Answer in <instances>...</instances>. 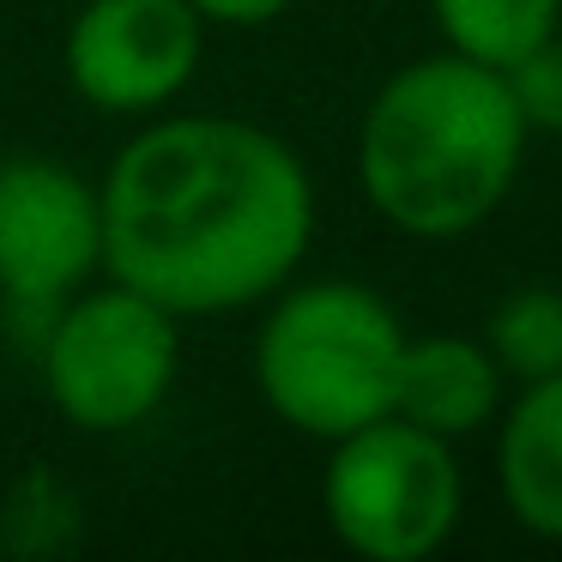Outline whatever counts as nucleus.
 I'll return each mask as SVG.
<instances>
[{
    "label": "nucleus",
    "mask_w": 562,
    "mask_h": 562,
    "mask_svg": "<svg viewBox=\"0 0 562 562\" xmlns=\"http://www.w3.org/2000/svg\"><path fill=\"white\" fill-rule=\"evenodd\" d=\"M98 200L103 272L176 321L267 303L315 243L308 164L243 115H176L134 134Z\"/></svg>",
    "instance_id": "obj_1"
},
{
    "label": "nucleus",
    "mask_w": 562,
    "mask_h": 562,
    "mask_svg": "<svg viewBox=\"0 0 562 562\" xmlns=\"http://www.w3.org/2000/svg\"><path fill=\"white\" fill-rule=\"evenodd\" d=\"M514 91L496 67L441 49L381 79L357 127V188L381 224L417 243H460L508 206L526 170Z\"/></svg>",
    "instance_id": "obj_2"
},
{
    "label": "nucleus",
    "mask_w": 562,
    "mask_h": 562,
    "mask_svg": "<svg viewBox=\"0 0 562 562\" xmlns=\"http://www.w3.org/2000/svg\"><path fill=\"white\" fill-rule=\"evenodd\" d=\"M405 327L393 303L351 279H308L272 291L255 339V387L284 429L339 441L393 412Z\"/></svg>",
    "instance_id": "obj_3"
},
{
    "label": "nucleus",
    "mask_w": 562,
    "mask_h": 562,
    "mask_svg": "<svg viewBox=\"0 0 562 562\" xmlns=\"http://www.w3.org/2000/svg\"><path fill=\"white\" fill-rule=\"evenodd\" d=\"M327 448L321 514L351 557L424 562L453 538L465 514V472L453 460V441L387 412Z\"/></svg>",
    "instance_id": "obj_4"
},
{
    "label": "nucleus",
    "mask_w": 562,
    "mask_h": 562,
    "mask_svg": "<svg viewBox=\"0 0 562 562\" xmlns=\"http://www.w3.org/2000/svg\"><path fill=\"white\" fill-rule=\"evenodd\" d=\"M182 363V333L176 315L134 284H103V291L67 296L43 321L37 375L49 405L86 436H122L146 424L176 387Z\"/></svg>",
    "instance_id": "obj_5"
},
{
    "label": "nucleus",
    "mask_w": 562,
    "mask_h": 562,
    "mask_svg": "<svg viewBox=\"0 0 562 562\" xmlns=\"http://www.w3.org/2000/svg\"><path fill=\"white\" fill-rule=\"evenodd\" d=\"M103 272V200L55 158H0V303L49 321Z\"/></svg>",
    "instance_id": "obj_6"
},
{
    "label": "nucleus",
    "mask_w": 562,
    "mask_h": 562,
    "mask_svg": "<svg viewBox=\"0 0 562 562\" xmlns=\"http://www.w3.org/2000/svg\"><path fill=\"white\" fill-rule=\"evenodd\" d=\"M206 55L194 0H86L67 25V86L103 115H151L176 103Z\"/></svg>",
    "instance_id": "obj_7"
},
{
    "label": "nucleus",
    "mask_w": 562,
    "mask_h": 562,
    "mask_svg": "<svg viewBox=\"0 0 562 562\" xmlns=\"http://www.w3.org/2000/svg\"><path fill=\"white\" fill-rule=\"evenodd\" d=\"M502 369L484 339L465 333H405L400 375H393V417L429 429L441 441H465L502 412Z\"/></svg>",
    "instance_id": "obj_8"
},
{
    "label": "nucleus",
    "mask_w": 562,
    "mask_h": 562,
    "mask_svg": "<svg viewBox=\"0 0 562 562\" xmlns=\"http://www.w3.org/2000/svg\"><path fill=\"white\" fill-rule=\"evenodd\" d=\"M496 424V490L514 526L562 544V375L526 381Z\"/></svg>",
    "instance_id": "obj_9"
},
{
    "label": "nucleus",
    "mask_w": 562,
    "mask_h": 562,
    "mask_svg": "<svg viewBox=\"0 0 562 562\" xmlns=\"http://www.w3.org/2000/svg\"><path fill=\"white\" fill-rule=\"evenodd\" d=\"M441 49L484 67H514L526 49L562 31V0H429Z\"/></svg>",
    "instance_id": "obj_10"
},
{
    "label": "nucleus",
    "mask_w": 562,
    "mask_h": 562,
    "mask_svg": "<svg viewBox=\"0 0 562 562\" xmlns=\"http://www.w3.org/2000/svg\"><path fill=\"white\" fill-rule=\"evenodd\" d=\"M484 345L508 381L562 375V291L557 284H520L484 315Z\"/></svg>",
    "instance_id": "obj_11"
},
{
    "label": "nucleus",
    "mask_w": 562,
    "mask_h": 562,
    "mask_svg": "<svg viewBox=\"0 0 562 562\" xmlns=\"http://www.w3.org/2000/svg\"><path fill=\"white\" fill-rule=\"evenodd\" d=\"M514 91V110H520L526 134H550L562 139V31H550L538 49H526L514 67H502Z\"/></svg>",
    "instance_id": "obj_12"
},
{
    "label": "nucleus",
    "mask_w": 562,
    "mask_h": 562,
    "mask_svg": "<svg viewBox=\"0 0 562 562\" xmlns=\"http://www.w3.org/2000/svg\"><path fill=\"white\" fill-rule=\"evenodd\" d=\"M296 0H194V13L206 25H231V31H255V25H272L284 19Z\"/></svg>",
    "instance_id": "obj_13"
}]
</instances>
